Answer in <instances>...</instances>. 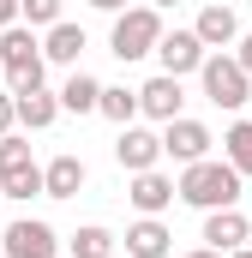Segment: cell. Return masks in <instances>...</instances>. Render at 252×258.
<instances>
[{
  "label": "cell",
  "mask_w": 252,
  "mask_h": 258,
  "mask_svg": "<svg viewBox=\"0 0 252 258\" xmlns=\"http://www.w3.org/2000/svg\"><path fill=\"white\" fill-rule=\"evenodd\" d=\"M240 168L228 162V156H204V162H186L180 168V204L192 210H228V204H240Z\"/></svg>",
  "instance_id": "obj_1"
},
{
  "label": "cell",
  "mask_w": 252,
  "mask_h": 258,
  "mask_svg": "<svg viewBox=\"0 0 252 258\" xmlns=\"http://www.w3.org/2000/svg\"><path fill=\"white\" fill-rule=\"evenodd\" d=\"M168 30H162V6H126L114 12V30H108V54L114 60H144V54H156V42H162Z\"/></svg>",
  "instance_id": "obj_2"
},
{
  "label": "cell",
  "mask_w": 252,
  "mask_h": 258,
  "mask_svg": "<svg viewBox=\"0 0 252 258\" xmlns=\"http://www.w3.org/2000/svg\"><path fill=\"white\" fill-rule=\"evenodd\" d=\"M0 66H6V78H12V96L18 90H42V36L30 30V24H12V30H0Z\"/></svg>",
  "instance_id": "obj_3"
},
{
  "label": "cell",
  "mask_w": 252,
  "mask_h": 258,
  "mask_svg": "<svg viewBox=\"0 0 252 258\" xmlns=\"http://www.w3.org/2000/svg\"><path fill=\"white\" fill-rule=\"evenodd\" d=\"M198 84H204V96L216 108H246L252 102V72L234 54H222V48H210V60L198 66Z\"/></svg>",
  "instance_id": "obj_4"
},
{
  "label": "cell",
  "mask_w": 252,
  "mask_h": 258,
  "mask_svg": "<svg viewBox=\"0 0 252 258\" xmlns=\"http://www.w3.org/2000/svg\"><path fill=\"white\" fill-rule=\"evenodd\" d=\"M0 252L6 258H60V234L48 222H36V216H18L0 234Z\"/></svg>",
  "instance_id": "obj_5"
},
{
  "label": "cell",
  "mask_w": 252,
  "mask_h": 258,
  "mask_svg": "<svg viewBox=\"0 0 252 258\" xmlns=\"http://www.w3.org/2000/svg\"><path fill=\"white\" fill-rule=\"evenodd\" d=\"M180 108H186V90H180L174 72H156V78L138 84V114H144V120L168 126V120H180Z\"/></svg>",
  "instance_id": "obj_6"
},
{
  "label": "cell",
  "mask_w": 252,
  "mask_h": 258,
  "mask_svg": "<svg viewBox=\"0 0 252 258\" xmlns=\"http://www.w3.org/2000/svg\"><path fill=\"white\" fill-rule=\"evenodd\" d=\"M168 150H162V132H150V126H120V138H114V162H120L126 174H144V168H156Z\"/></svg>",
  "instance_id": "obj_7"
},
{
  "label": "cell",
  "mask_w": 252,
  "mask_h": 258,
  "mask_svg": "<svg viewBox=\"0 0 252 258\" xmlns=\"http://www.w3.org/2000/svg\"><path fill=\"white\" fill-rule=\"evenodd\" d=\"M126 198H132V210H138V216H162V210L180 198V180H174V174H162V168H144V174H132Z\"/></svg>",
  "instance_id": "obj_8"
},
{
  "label": "cell",
  "mask_w": 252,
  "mask_h": 258,
  "mask_svg": "<svg viewBox=\"0 0 252 258\" xmlns=\"http://www.w3.org/2000/svg\"><path fill=\"white\" fill-rule=\"evenodd\" d=\"M210 144H216V138H210L204 120H186V114H180V120H168V126H162V150H168L180 168H186V162H204V156H210Z\"/></svg>",
  "instance_id": "obj_9"
},
{
  "label": "cell",
  "mask_w": 252,
  "mask_h": 258,
  "mask_svg": "<svg viewBox=\"0 0 252 258\" xmlns=\"http://www.w3.org/2000/svg\"><path fill=\"white\" fill-rule=\"evenodd\" d=\"M156 60H162V72L186 78V72H198V66L210 60V48L198 42V30H168V36L156 42Z\"/></svg>",
  "instance_id": "obj_10"
},
{
  "label": "cell",
  "mask_w": 252,
  "mask_h": 258,
  "mask_svg": "<svg viewBox=\"0 0 252 258\" xmlns=\"http://www.w3.org/2000/svg\"><path fill=\"white\" fill-rule=\"evenodd\" d=\"M252 240V222L240 216V204H228V210H204V246H216V252H240Z\"/></svg>",
  "instance_id": "obj_11"
},
{
  "label": "cell",
  "mask_w": 252,
  "mask_h": 258,
  "mask_svg": "<svg viewBox=\"0 0 252 258\" xmlns=\"http://www.w3.org/2000/svg\"><path fill=\"white\" fill-rule=\"evenodd\" d=\"M192 30H198V42L204 48H234L246 30H240V18H234V6H204L198 18H192Z\"/></svg>",
  "instance_id": "obj_12"
},
{
  "label": "cell",
  "mask_w": 252,
  "mask_h": 258,
  "mask_svg": "<svg viewBox=\"0 0 252 258\" xmlns=\"http://www.w3.org/2000/svg\"><path fill=\"white\" fill-rule=\"evenodd\" d=\"M174 252V234L162 228V216H138L126 228V258H168Z\"/></svg>",
  "instance_id": "obj_13"
},
{
  "label": "cell",
  "mask_w": 252,
  "mask_h": 258,
  "mask_svg": "<svg viewBox=\"0 0 252 258\" xmlns=\"http://www.w3.org/2000/svg\"><path fill=\"white\" fill-rule=\"evenodd\" d=\"M60 90H18V126L24 132H48L60 120Z\"/></svg>",
  "instance_id": "obj_14"
},
{
  "label": "cell",
  "mask_w": 252,
  "mask_h": 258,
  "mask_svg": "<svg viewBox=\"0 0 252 258\" xmlns=\"http://www.w3.org/2000/svg\"><path fill=\"white\" fill-rule=\"evenodd\" d=\"M42 186H48V198H78L84 192V156H54L48 168H42Z\"/></svg>",
  "instance_id": "obj_15"
},
{
  "label": "cell",
  "mask_w": 252,
  "mask_h": 258,
  "mask_svg": "<svg viewBox=\"0 0 252 258\" xmlns=\"http://www.w3.org/2000/svg\"><path fill=\"white\" fill-rule=\"evenodd\" d=\"M60 108H66V114H96V108H102V78L72 72V78L60 84Z\"/></svg>",
  "instance_id": "obj_16"
},
{
  "label": "cell",
  "mask_w": 252,
  "mask_h": 258,
  "mask_svg": "<svg viewBox=\"0 0 252 258\" xmlns=\"http://www.w3.org/2000/svg\"><path fill=\"white\" fill-rule=\"evenodd\" d=\"M42 54H48L54 66H78V54H84V30L60 18V24H54V30L42 36Z\"/></svg>",
  "instance_id": "obj_17"
},
{
  "label": "cell",
  "mask_w": 252,
  "mask_h": 258,
  "mask_svg": "<svg viewBox=\"0 0 252 258\" xmlns=\"http://www.w3.org/2000/svg\"><path fill=\"white\" fill-rule=\"evenodd\" d=\"M0 192L12 198V204L48 198V186H42V162H30V168H12V174H0Z\"/></svg>",
  "instance_id": "obj_18"
},
{
  "label": "cell",
  "mask_w": 252,
  "mask_h": 258,
  "mask_svg": "<svg viewBox=\"0 0 252 258\" xmlns=\"http://www.w3.org/2000/svg\"><path fill=\"white\" fill-rule=\"evenodd\" d=\"M66 258H114V234L102 222H84L72 240H66Z\"/></svg>",
  "instance_id": "obj_19"
},
{
  "label": "cell",
  "mask_w": 252,
  "mask_h": 258,
  "mask_svg": "<svg viewBox=\"0 0 252 258\" xmlns=\"http://www.w3.org/2000/svg\"><path fill=\"white\" fill-rule=\"evenodd\" d=\"M102 120H114V126H132L138 120V90H126V84H102V108H96Z\"/></svg>",
  "instance_id": "obj_20"
},
{
  "label": "cell",
  "mask_w": 252,
  "mask_h": 258,
  "mask_svg": "<svg viewBox=\"0 0 252 258\" xmlns=\"http://www.w3.org/2000/svg\"><path fill=\"white\" fill-rule=\"evenodd\" d=\"M222 156H228V162L252 180V114H246V120H234V126L222 132Z\"/></svg>",
  "instance_id": "obj_21"
},
{
  "label": "cell",
  "mask_w": 252,
  "mask_h": 258,
  "mask_svg": "<svg viewBox=\"0 0 252 258\" xmlns=\"http://www.w3.org/2000/svg\"><path fill=\"white\" fill-rule=\"evenodd\" d=\"M18 24H30V30H54V24H60V0H18Z\"/></svg>",
  "instance_id": "obj_22"
},
{
  "label": "cell",
  "mask_w": 252,
  "mask_h": 258,
  "mask_svg": "<svg viewBox=\"0 0 252 258\" xmlns=\"http://www.w3.org/2000/svg\"><path fill=\"white\" fill-rule=\"evenodd\" d=\"M30 162H36V156H30V144H24L18 132H6V138H0V174H12V168H30Z\"/></svg>",
  "instance_id": "obj_23"
},
{
  "label": "cell",
  "mask_w": 252,
  "mask_h": 258,
  "mask_svg": "<svg viewBox=\"0 0 252 258\" xmlns=\"http://www.w3.org/2000/svg\"><path fill=\"white\" fill-rule=\"evenodd\" d=\"M12 126H18V96H12V90H0V138H6Z\"/></svg>",
  "instance_id": "obj_24"
},
{
  "label": "cell",
  "mask_w": 252,
  "mask_h": 258,
  "mask_svg": "<svg viewBox=\"0 0 252 258\" xmlns=\"http://www.w3.org/2000/svg\"><path fill=\"white\" fill-rule=\"evenodd\" d=\"M234 60H240V66H246V72H252V30H246V36H240V42H234Z\"/></svg>",
  "instance_id": "obj_25"
},
{
  "label": "cell",
  "mask_w": 252,
  "mask_h": 258,
  "mask_svg": "<svg viewBox=\"0 0 252 258\" xmlns=\"http://www.w3.org/2000/svg\"><path fill=\"white\" fill-rule=\"evenodd\" d=\"M18 24V0H0V30H12Z\"/></svg>",
  "instance_id": "obj_26"
},
{
  "label": "cell",
  "mask_w": 252,
  "mask_h": 258,
  "mask_svg": "<svg viewBox=\"0 0 252 258\" xmlns=\"http://www.w3.org/2000/svg\"><path fill=\"white\" fill-rule=\"evenodd\" d=\"M96 12H126V0H90Z\"/></svg>",
  "instance_id": "obj_27"
},
{
  "label": "cell",
  "mask_w": 252,
  "mask_h": 258,
  "mask_svg": "<svg viewBox=\"0 0 252 258\" xmlns=\"http://www.w3.org/2000/svg\"><path fill=\"white\" fill-rule=\"evenodd\" d=\"M186 258H222V252H216V246H198V252H186Z\"/></svg>",
  "instance_id": "obj_28"
},
{
  "label": "cell",
  "mask_w": 252,
  "mask_h": 258,
  "mask_svg": "<svg viewBox=\"0 0 252 258\" xmlns=\"http://www.w3.org/2000/svg\"><path fill=\"white\" fill-rule=\"evenodd\" d=\"M150 6H162V12H168V6H180V0H150Z\"/></svg>",
  "instance_id": "obj_29"
},
{
  "label": "cell",
  "mask_w": 252,
  "mask_h": 258,
  "mask_svg": "<svg viewBox=\"0 0 252 258\" xmlns=\"http://www.w3.org/2000/svg\"><path fill=\"white\" fill-rule=\"evenodd\" d=\"M228 258H252V246H240V252H228Z\"/></svg>",
  "instance_id": "obj_30"
},
{
  "label": "cell",
  "mask_w": 252,
  "mask_h": 258,
  "mask_svg": "<svg viewBox=\"0 0 252 258\" xmlns=\"http://www.w3.org/2000/svg\"><path fill=\"white\" fill-rule=\"evenodd\" d=\"M0 72H6V66H0Z\"/></svg>",
  "instance_id": "obj_31"
},
{
  "label": "cell",
  "mask_w": 252,
  "mask_h": 258,
  "mask_svg": "<svg viewBox=\"0 0 252 258\" xmlns=\"http://www.w3.org/2000/svg\"><path fill=\"white\" fill-rule=\"evenodd\" d=\"M246 108H252V102H246Z\"/></svg>",
  "instance_id": "obj_32"
},
{
  "label": "cell",
  "mask_w": 252,
  "mask_h": 258,
  "mask_svg": "<svg viewBox=\"0 0 252 258\" xmlns=\"http://www.w3.org/2000/svg\"><path fill=\"white\" fill-rule=\"evenodd\" d=\"M0 198H6V192H0Z\"/></svg>",
  "instance_id": "obj_33"
}]
</instances>
